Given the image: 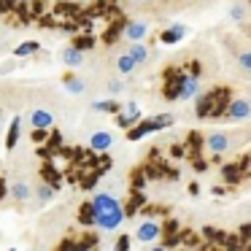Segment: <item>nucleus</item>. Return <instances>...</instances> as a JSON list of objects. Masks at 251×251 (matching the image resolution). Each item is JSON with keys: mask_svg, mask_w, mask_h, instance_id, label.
I'll return each instance as SVG.
<instances>
[{"mask_svg": "<svg viewBox=\"0 0 251 251\" xmlns=\"http://www.w3.org/2000/svg\"><path fill=\"white\" fill-rule=\"evenodd\" d=\"M27 125L33 127V130L49 132L51 127H54V116H51V111H46V108H33L30 116H27Z\"/></svg>", "mask_w": 251, "mask_h": 251, "instance_id": "3", "label": "nucleus"}, {"mask_svg": "<svg viewBox=\"0 0 251 251\" xmlns=\"http://www.w3.org/2000/svg\"><path fill=\"white\" fill-rule=\"evenodd\" d=\"M19 135H22V119L17 116V119H11V125H8V135H6V149H8V151L17 146Z\"/></svg>", "mask_w": 251, "mask_h": 251, "instance_id": "13", "label": "nucleus"}, {"mask_svg": "<svg viewBox=\"0 0 251 251\" xmlns=\"http://www.w3.org/2000/svg\"><path fill=\"white\" fill-rule=\"evenodd\" d=\"M62 87H65V92H71V95H84L87 92V84H84V78H78V76H68L65 81H62Z\"/></svg>", "mask_w": 251, "mask_h": 251, "instance_id": "17", "label": "nucleus"}, {"mask_svg": "<svg viewBox=\"0 0 251 251\" xmlns=\"http://www.w3.org/2000/svg\"><path fill=\"white\" fill-rule=\"evenodd\" d=\"M249 116H251V100L240 98V100H232L227 105V119L240 122V119H249Z\"/></svg>", "mask_w": 251, "mask_h": 251, "instance_id": "6", "label": "nucleus"}, {"mask_svg": "<svg viewBox=\"0 0 251 251\" xmlns=\"http://www.w3.org/2000/svg\"><path fill=\"white\" fill-rule=\"evenodd\" d=\"M38 51H41L38 41H25V44H19L14 49V57H30V54H38Z\"/></svg>", "mask_w": 251, "mask_h": 251, "instance_id": "18", "label": "nucleus"}, {"mask_svg": "<svg viewBox=\"0 0 251 251\" xmlns=\"http://www.w3.org/2000/svg\"><path fill=\"white\" fill-rule=\"evenodd\" d=\"M11 197L17 202H27L30 197H35V189L27 184V181H14L11 184Z\"/></svg>", "mask_w": 251, "mask_h": 251, "instance_id": "12", "label": "nucleus"}, {"mask_svg": "<svg viewBox=\"0 0 251 251\" xmlns=\"http://www.w3.org/2000/svg\"><path fill=\"white\" fill-rule=\"evenodd\" d=\"M205 146H208V151L222 154L229 149V135H224V132H211V135L205 138Z\"/></svg>", "mask_w": 251, "mask_h": 251, "instance_id": "11", "label": "nucleus"}, {"mask_svg": "<svg viewBox=\"0 0 251 251\" xmlns=\"http://www.w3.org/2000/svg\"><path fill=\"white\" fill-rule=\"evenodd\" d=\"M122 87H125V84H122L119 78H114V81H108V89H111L114 95H119V92H122Z\"/></svg>", "mask_w": 251, "mask_h": 251, "instance_id": "23", "label": "nucleus"}, {"mask_svg": "<svg viewBox=\"0 0 251 251\" xmlns=\"http://www.w3.org/2000/svg\"><path fill=\"white\" fill-rule=\"evenodd\" d=\"M84 211H87L84 222L95 224L98 229H105V232L119 229L122 222H125V208H122V202L116 200L114 195H108V192H98Z\"/></svg>", "mask_w": 251, "mask_h": 251, "instance_id": "1", "label": "nucleus"}, {"mask_svg": "<svg viewBox=\"0 0 251 251\" xmlns=\"http://www.w3.org/2000/svg\"><path fill=\"white\" fill-rule=\"evenodd\" d=\"M197 92H200V81H197V78H192V76H181L178 78V87H176V92H173V98L189 100V98H195Z\"/></svg>", "mask_w": 251, "mask_h": 251, "instance_id": "4", "label": "nucleus"}, {"mask_svg": "<svg viewBox=\"0 0 251 251\" xmlns=\"http://www.w3.org/2000/svg\"><path fill=\"white\" fill-rule=\"evenodd\" d=\"M184 35H186V27H184V25H173V27H168V30L162 33V44H178Z\"/></svg>", "mask_w": 251, "mask_h": 251, "instance_id": "15", "label": "nucleus"}, {"mask_svg": "<svg viewBox=\"0 0 251 251\" xmlns=\"http://www.w3.org/2000/svg\"><path fill=\"white\" fill-rule=\"evenodd\" d=\"M146 33H149V25L143 22V19H132V22H127L125 25V38L130 41H143L146 38Z\"/></svg>", "mask_w": 251, "mask_h": 251, "instance_id": "8", "label": "nucleus"}, {"mask_svg": "<svg viewBox=\"0 0 251 251\" xmlns=\"http://www.w3.org/2000/svg\"><path fill=\"white\" fill-rule=\"evenodd\" d=\"M159 232H162V227H159L157 222H143V224H138L135 238L141 240V243H154V240L159 238Z\"/></svg>", "mask_w": 251, "mask_h": 251, "instance_id": "7", "label": "nucleus"}, {"mask_svg": "<svg viewBox=\"0 0 251 251\" xmlns=\"http://www.w3.org/2000/svg\"><path fill=\"white\" fill-rule=\"evenodd\" d=\"M132 3H143V0H132Z\"/></svg>", "mask_w": 251, "mask_h": 251, "instance_id": "25", "label": "nucleus"}, {"mask_svg": "<svg viewBox=\"0 0 251 251\" xmlns=\"http://www.w3.org/2000/svg\"><path fill=\"white\" fill-rule=\"evenodd\" d=\"M19 3H30V0H19Z\"/></svg>", "mask_w": 251, "mask_h": 251, "instance_id": "24", "label": "nucleus"}, {"mask_svg": "<svg viewBox=\"0 0 251 251\" xmlns=\"http://www.w3.org/2000/svg\"><path fill=\"white\" fill-rule=\"evenodd\" d=\"M119 127H125V130H130L132 125H138L141 122V105L135 103V100H130V103H125V108H122L119 114Z\"/></svg>", "mask_w": 251, "mask_h": 251, "instance_id": "5", "label": "nucleus"}, {"mask_svg": "<svg viewBox=\"0 0 251 251\" xmlns=\"http://www.w3.org/2000/svg\"><path fill=\"white\" fill-rule=\"evenodd\" d=\"M130 54L135 57L138 65H143V62L149 60V49L143 46V41H132V44H130Z\"/></svg>", "mask_w": 251, "mask_h": 251, "instance_id": "19", "label": "nucleus"}, {"mask_svg": "<svg viewBox=\"0 0 251 251\" xmlns=\"http://www.w3.org/2000/svg\"><path fill=\"white\" fill-rule=\"evenodd\" d=\"M135 68H138V62H135V57L127 51V54H122L119 60H116V71L119 73H125V76H130V73H135Z\"/></svg>", "mask_w": 251, "mask_h": 251, "instance_id": "14", "label": "nucleus"}, {"mask_svg": "<svg viewBox=\"0 0 251 251\" xmlns=\"http://www.w3.org/2000/svg\"><path fill=\"white\" fill-rule=\"evenodd\" d=\"M173 125V116L170 114H159V116H151V119L141 122L138 127H130L127 130V138L130 141H141L143 135H149V132H157V130H165V127Z\"/></svg>", "mask_w": 251, "mask_h": 251, "instance_id": "2", "label": "nucleus"}, {"mask_svg": "<svg viewBox=\"0 0 251 251\" xmlns=\"http://www.w3.org/2000/svg\"><path fill=\"white\" fill-rule=\"evenodd\" d=\"M54 186L51 184H38L35 186V200H38V205H46V202H51L54 200Z\"/></svg>", "mask_w": 251, "mask_h": 251, "instance_id": "16", "label": "nucleus"}, {"mask_svg": "<svg viewBox=\"0 0 251 251\" xmlns=\"http://www.w3.org/2000/svg\"><path fill=\"white\" fill-rule=\"evenodd\" d=\"M229 17H232V22H240V19L246 17V6L243 3H235V6L229 8Z\"/></svg>", "mask_w": 251, "mask_h": 251, "instance_id": "21", "label": "nucleus"}, {"mask_svg": "<svg viewBox=\"0 0 251 251\" xmlns=\"http://www.w3.org/2000/svg\"><path fill=\"white\" fill-rule=\"evenodd\" d=\"M92 111H98V114H116V111H119V103H116V100H95Z\"/></svg>", "mask_w": 251, "mask_h": 251, "instance_id": "20", "label": "nucleus"}, {"mask_svg": "<svg viewBox=\"0 0 251 251\" xmlns=\"http://www.w3.org/2000/svg\"><path fill=\"white\" fill-rule=\"evenodd\" d=\"M60 60L65 62L68 68H81V62H84V49H81V46H65V49L60 51Z\"/></svg>", "mask_w": 251, "mask_h": 251, "instance_id": "10", "label": "nucleus"}, {"mask_svg": "<svg viewBox=\"0 0 251 251\" xmlns=\"http://www.w3.org/2000/svg\"><path fill=\"white\" fill-rule=\"evenodd\" d=\"M111 146H114V135H111V132L98 130V132L89 135V149H92V151H108Z\"/></svg>", "mask_w": 251, "mask_h": 251, "instance_id": "9", "label": "nucleus"}, {"mask_svg": "<svg viewBox=\"0 0 251 251\" xmlns=\"http://www.w3.org/2000/svg\"><path fill=\"white\" fill-rule=\"evenodd\" d=\"M238 62H240V68H243V71H251V51H243Z\"/></svg>", "mask_w": 251, "mask_h": 251, "instance_id": "22", "label": "nucleus"}]
</instances>
